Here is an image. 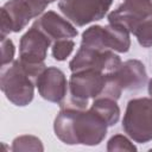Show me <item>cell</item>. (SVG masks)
<instances>
[{
	"mask_svg": "<svg viewBox=\"0 0 152 152\" xmlns=\"http://www.w3.org/2000/svg\"><path fill=\"white\" fill-rule=\"evenodd\" d=\"M12 151H44L42 140L34 135H20L17 137L12 142Z\"/></svg>",
	"mask_w": 152,
	"mask_h": 152,
	"instance_id": "2e32d148",
	"label": "cell"
},
{
	"mask_svg": "<svg viewBox=\"0 0 152 152\" xmlns=\"http://www.w3.org/2000/svg\"><path fill=\"white\" fill-rule=\"evenodd\" d=\"M81 46L97 50H112L116 52H127L131 48L129 32L115 24L106 26L93 25L82 33Z\"/></svg>",
	"mask_w": 152,
	"mask_h": 152,
	"instance_id": "8992f818",
	"label": "cell"
},
{
	"mask_svg": "<svg viewBox=\"0 0 152 152\" xmlns=\"http://www.w3.org/2000/svg\"><path fill=\"white\" fill-rule=\"evenodd\" d=\"M121 64L120 57L112 50H97L93 48L81 46L75 57L69 63L71 72L93 69L104 74L115 71Z\"/></svg>",
	"mask_w": 152,
	"mask_h": 152,
	"instance_id": "ba28073f",
	"label": "cell"
},
{
	"mask_svg": "<svg viewBox=\"0 0 152 152\" xmlns=\"http://www.w3.org/2000/svg\"><path fill=\"white\" fill-rule=\"evenodd\" d=\"M36 87L38 88L39 95L44 100L61 104L66 99L69 82L61 69L49 66L45 68L44 71L38 76Z\"/></svg>",
	"mask_w": 152,
	"mask_h": 152,
	"instance_id": "8fae6325",
	"label": "cell"
},
{
	"mask_svg": "<svg viewBox=\"0 0 152 152\" xmlns=\"http://www.w3.org/2000/svg\"><path fill=\"white\" fill-rule=\"evenodd\" d=\"M52 42L61 39H71L77 36V30L71 21L64 19L53 11L44 12L34 23Z\"/></svg>",
	"mask_w": 152,
	"mask_h": 152,
	"instance_id": "7c38bea8",
	"label": "cell"
},
{
	"mask_svg": "<svg viewBox=\"0 0 152 152\" xmlns=\"http://www.w3.org/2000/svg\"><path fill=\"white\" fill-rule=\"evenodd\" d=\"M107 151H109V152H114V151L134 152V151H137V147L133 145V142L127 137H125L122 134H115L108 140Z\"/></svg>",
	"mask_w": 152,
	"mask_h": 152,
	"instance_id": "ac0fdd59",
	"label": "cell"
},
{
	"mask_svg": "<svg viewBox=\"0 0 152 152\" xmlns=\"http://www.w3.org/2000/svg\"><path fill=\"white\" fill-rule=\"evenodd\" d=\"M75 48V43L72 39H61V40H56L52 44V57L56 61H65L70 53L72 52Z\"/></svg>",
	"mask_w": 152,
	"mask_h": 152,
	"instance_id": "e0dca14e",
	"label": "cell"
},
{
	"mask_svg": "<svg viewBox=\"0 0 152 152\" xmlns=\"http://www.w3.org/2000/svg\"><path fill=\"white\" fill-rule=\"evenodd\" d=\"M51 0H10L0 11V38L20 32L28 21L42 15Z\"/></svg>",
	"mask_w": 152,
	"mask_h": 152,
	"instance_id": "277c9868",
	"label": "cell"
},
{
	"mask_svg": "<svg viewBox=\"0 0 152 152\" xmlns=\"http://www.w3.org/2000/svg\"><path fill=\"white\" fill-rule=\"evenodd\" d=\"M0 87L7 100L15 106L24 107L33 100L36 80L17 59L1 66Z\"/></svg>",
	"mask_w": 152,
	"mask_h": 152,
	"instance_id": "3957f363",
	"label": "cell"
},
{
	"mask_svg": "<svg viewBox=\"0 0 152 152\" xmlns=\"http://www.w3.org/2000/svg\"><path fill=\"white\" fill-rule=\"evenodd\" d=\"M52 40L36 25H32L20 38L19 59L26 64H42L46 58Z\"/></svg>",
	"mask_w": 152,
	"mask_h": 152,
	"instance_id": "9c48e42d",
	"label": "cell"
},
{
	"mask_svg": "<svg viewBox=\"0 0 152 152\" xmlns=\"http://www.w3.org/2000/svg\"><path fill=\"white\" fill-rule=\"evenodd\" d=\"M91 108L107 122L108 127L114 126L120 119V108L116 100L110 97H97L94 99Z\"/></svg>",
	"mask_w": 152,
	"mask_h": 152,
	"instance_id": "5bb4252c",
	"label": "cell"
},
{
	"mask_svg": "<svg viewBox=\"0 0 152 152\" xmlns=\"http://www.w3.org/2000/svg\"><path fill=\"white\" fill-rule=\"evenodd\" d=\"M151 12L152 0H124L116 10L108 14L107 19L109 24L120 25L133 33L138 24Z\"/></svg>",
	"mask_w": 152,
	"mask_h": 152,
	"instance_id": "30bf717a",
	"label": "cell"
},
{
	"mask_svg": "<svg viewBox=\"0 0 152 152\" xmlns=\"http://www.w3.org/2000/svg\"><path fill=\"white\" fill-rule=\"evenodd\" d=\"M133 34L142 48L152 46V12L148 13L135 27Z\"/></svg>",
	"mask_w": 152,
	"mask_h": 152,
	"instance_id": "9a60e30c",
	"label": "cell"
},
{
	"mask_svg": "<svg viewBox=\"0 0 152 152\" xmlns=\"http://www.w3.org/2000/svg\"><path fill=\"white\" fill-rule=\"evenodd\" d=\"M122 128L135 142L145 144L152 140V99L138 97L128 101Z\"/></svg>",
	"mask_w": 152,
	"mask_h": 152,
	"instance_id": "5b68a950",
	"label": "cell"
},
{
	"mask_svg": "<svg viewBox=\"0 0 152 152\" xmlns=\"http://www.w3.org/2000/svg\"><path fill=\"white\" fill-rule=\"evenodd\" d=\"M61 110L53 122L56 137L68 145L95 146L107 134V122L90 107L77 108L59 104Z\"/></svg>",
	"mask_w": 152,
	"mask_h": 152,
	"instance_id": "6da1fadb",
	"label": "cell"
},
{
	"mask_svg": "<svg viewBox=\"0 0 152 152\" xmlns=\"http://www.w3.org/2000/svg\"><path fill=\"white\" fill-rule=\"evenodd\" d=\"M70 97L61 104H68L77 108H87L89 99L110 97L118 100L122 89L115 82L110 72L87 69L74 71L69 80Z\"/></svg>",
	"mask_w": 152,
	"mask_h": 152,
	"instance_id": "7a4b0ae2",
	"label": "cell"
},
{
	"mask_svg": "<svg viewBox=\"0 0 152 152\" xmlns=\"http://www.w3.org/2000/svg\"><path fill=\"white\" fill-rule=\"evenodd\" d=\"M147 90H148V95H150L151 99H152V78L148 81V88H147Z\"/></svg>",
	"mask_w": 152,
	"mask_h": 152,
	"instance_id": "ffe728a7",
	"label": "cell"
},
{
	"mask_svg": "<svg viewBox=\"0 0 152 152\" xmlns=\"http://www.w3.org/2000/svg\"><path fill=\"white\" fill-rule=\"evenodd\" d=\"M113 0H61L58 8L76 26L101 20L110 8Z\"/></svg>",
	"mask_w": 152,
	"mask_h": 152,
	"instance_id": "52a82bcc",
	"label": "cell"
},
{
	"mask_svg": "<svg viewBox=\"0 0 152 152\" xmlns=\"http://www.w3.org/2000/svg\"><path fill=\"white\" fill-rule=\"evenodd\" d=\"M0 40H1V66H4L13 62L15 49L13 42L10 38L2 37L0 38Z\"/></svg>",
	"mask_w": 152,
	"mask_h": 152,
	"instance_id": "d6986e66",
	"label": "cell"
},
{
	"mask_svg": "<svg viewBox=\"0 0 152 152\" xmlns=\"http://www.w3.org/2000/svg\"><path fill=\"white\" fill-rule=\"evenodd\" d=\"M110 74L122 90H139L147 82L145 65L138 59L121 62L119 68Z\"/></svg>",
	"mask_w": 152,
	"mask_h": 152,
	"instance_id": "4fadbf2b",
	"label": "cell"
}]
</instances>
